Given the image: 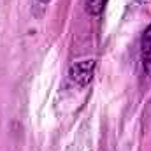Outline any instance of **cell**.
Masks as SVG:
<instances>
[{"instance_id": "1", "label": "cell", "mask_w": 151, "mask_h": 151, "mask_svg": "<svg viewBox=\"0 0 151 151\" xmlns=\"http://www.w3.org/2000/svg\"><path fill=\"white\" fill-rule=\"evenodd\" d=\"M95 67H97V62L93 58H86V60H79L70 65L69 69V77L70 81L76 83L77 86H86L95 74Z\"/></svg>"}, {"instance_id": "2", "label": "cell", "mask_w": 151, "mask_h": 151, "mask_svg": "<svg viewBox=\"0 0 151 151\" xmlns=\"http://www.w3.org/2000/svg\"><path fill=\"white\" fill-rule=\"evenodd\" d=\"M141 56H142V67L146 76L151 77V25L146 28L142 35V47H141Z\"/></svg>"}, {"instance_id": "3", "label": "cell", "mask_w": 151, "mask_h": 151, "mask_svg": "<svg viewBox=\"0 0 151 151\" xmlns=\"http://www.w3.org/2000/svg\"><path fill=\"white\" fill-rule=\"evenodd\" d=\"M106 4H107V0H86V11L91 16H99V14H102Z\"/></svg>"}, {"instance_id": "4", "label": "cell", "mask_w": 151, "mask_h": 151, "mask_svg": "<svg viewBox=\"0 0 151 151\" xmlns=\"http://www.w3.org/2000/svg\"><path fill=\"white\" fill-rule=\"evenodd\" d=\"M39 2H42V4H46V2H49V0H39Z\"/></svg>"}]
</instances>
